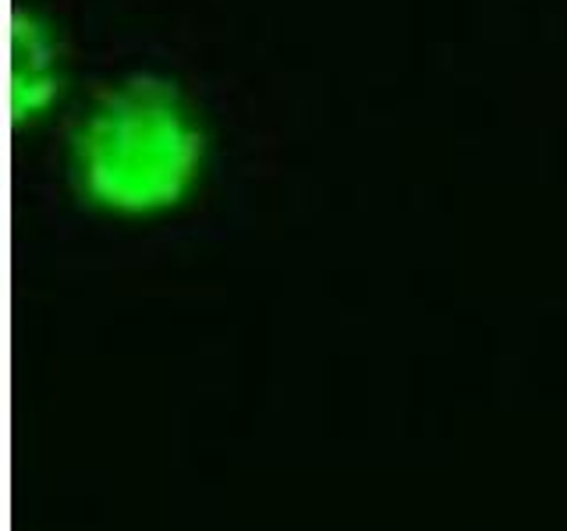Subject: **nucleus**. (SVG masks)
Segmentation results:
<instances>
[{
	"label": "nucleus",
	"mask_w": 567,
	"mask_h": 531,
	"mask_svg": "<svg viewBox=\"0 0 567 531\" xmlns=\"http://www.w3.org/2000/svg\"><path fill=\"white\" fill-rule=\"evenodd\" d=\"M206 167V128L182 85L132 71L103 85L71 138V170L89 202L117 217L182 206Z\"/></svg>",
	"instance_id": "f257e3e1"
},
{
	"label": "nucleus",
	"mask_w": 567,
	"mask_h": 531,
	"mask_svg": "<svg viewBox=\"0 0 567 531\" xmlns=\"http://www.w3.org/2000/svg\"><path fill=\"white\" fill-rule=\"evenodd\" d=\"M64 88L61 32L40 14H29L14 35V106L29 121L47 117Z\"/></svg>",
	"instance_id": "f03ea898"
}]
</instances>
